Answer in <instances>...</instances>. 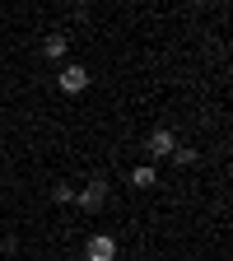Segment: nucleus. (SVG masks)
<instances>
[{
  "label": "nucleus",
  "mask_w": 233,
  "mask_h": 261,
  "mask_svg": "<svg viewBox=\"0 0 233 261\" xmlns=\"http://www.w3.org/2000/svg\"><path fill=\"white\" fill-rule=\"evenodd\" d=\"M75 201H80L84 210H103V201H108V182H103V177H93L84 191H75Z\"/></svg>",
  "instance_id": "7ed1b4c3"
},
{
  "label": "nucleus",
  "mask_w": 233,
  "mask_h": 261,
  "mask_svg": "<svg viewBox=\"0 0 233 261\" xmlns=\"http://www.w3.org/2000/svg\"><path fill=\"white\" fill-rule=\"evenodd\" d=\"M51 196H56V205H70L75 201V187H51Z\"/></svg>",
  "instance_id": "0eeeda50"
},
{
  "label": "nucleus",
  "mask_w": 233,
  "mask_h": 261,
  "mask_svg": "<svg viewBox=\"0 0 233 261\" xmlns=\"http://www.w3.org/2000/svg\"><path fill=\"white\" fill-rule=\"evenodd\" d=\"M42 51H47V56H51V61H61V56H65V51H70V42H65V33H51V38H47V42H42Z\"/></svg>",
  "instance_id": "39448f33"
},
{
  "label": "nucleus",
  "mask_w": 233,
  "mask_h": 261,
  "mask_svg": "<svg viewBox=\"0 0 233 261\" xmlns=\"http://www.w3.org/2000/svg\"><path fill=\"white\" fill-rule=\"evenodd\" d=\"M56 84H61V93H70V98H75V93L89 89V70H84V65H65V70L56 75Z\"/></svg>",
  "instance_id": "f257e3e1"
},
{
  "label": "nucleus",
  "mask_w": 233,
  "mask_h": 261,
  "mask_svg": "<svg viewBox=\"0 0 233 261\" xmlns=\"http://www.w3.org/2000/svg\"><path fill=\"white\" fill-rule=\"evenodd\" d=\"M173 159L182 163V168H191V163H196V149H182V145H177V149H173Z\"/></svg>",
  "instance_id": "6e6552de"
},
{
  "label": "nucleus",
  "mask_w": 233,
  "mask_h": 261,
  "mask_svg": "<svg viewBox=\"0 0 233 261\" xmlns=\"http://www.w3.org/2000/svg\"><path fill=\"white\" fill-rule=\"evenodd\" d=\"M173 149H177L173 130H154V136L145 140V154H149V159H173Z\"/></svg>",
  "instance_id": "20e7f679"
},
{
  "label": "nucleus",
  "mask_w": 233,
  "mask_h": 261,
  "mask_svg": "<svg viewBox=\"0 0 233 261\" xmlns=\"http://www.w3.org/2000/svg\"><path fill=\"white\" fill-rule=\"evenodd\" d=\"M84 256H89V261H117V238L93 233V238L84 243Z\"/></svg>",
  "instance_id": "f03ea898"
},
{
  "label": "nucleus",
  "mask_w": 233,
  "mask_h": 261,
  "mask_svg": "<svg viewBox=\"0 0 233 261\" xmlns=\"http://www.w3.org/2000/svg\"><path fill=\"white\" fill-rule=\"evenodd\" d=\"M131 182H136V187H154V182H159V173L149 168V163H140V168H131Z\"/></svg>",
  "instance_id": "423d86ee"
}]
</instances>
